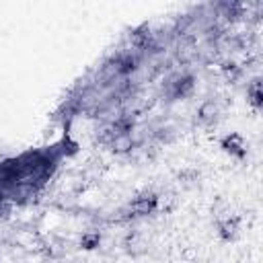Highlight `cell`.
Returning <instances> with one entry per match:
<instances>
[{"mask_svg": "<svg viewBox=\"0 0 263 263\" xmlns=\"http://www.w3.org/2000/svg\"><path fill=\"white\" fill-rule=\"evenodd\" d=\"M191 90H193V76H189V74H185V76H179L175 82H173V97L175 99H183V97H187V95H191Z\"/></svg>", "mask_w": 263, "mask_h": 263, "instance_id": "5b68a950", "label": "cell"}, {"mask_svg": "<svg viewBox=\"0 0 263 263\" xmlns=\"http://www.w3.org/2000/svg\"><path fill=\"white\" fill-rule=\"evenodd\" d=\"M247 97H249V103H251L255 109H261V105H263L261 78H253V80H251V84L247 86Z\"/></svg>", "mask_w": 263, "mask_h": 263, "instance_id": "52a82bcc", "label": "cell"}, {"mask_svg": "<svg viewBox=\"0 0 263 263\" xmlns=\"http://www.w3.org/2000/svg\"><path fill=\"white\" fill-rule=\"evenodd\" d=\"M136 68H138V60L134 55H123V58L117 60V72L123 74V76L132 74Z\"/></svg>", "mask_w": 263, "mask_h": 263, "instance_id": "9c48e42d", "label": "cell"}, {"mask_svg": "<svg viewBox=\"0 0 263 263\" xmlns=\"http://www.w3.org/2000/svg\"><path fill=\"white\" fill-rule=\"evenodd\" d=\"M218 119V105L214 101H205L197 109V121L203 125H212Z\"/></svg>", "mask_w": 263, "mask_h": 263, "instance_id": "277c9868", "label": "cell"}, {"mask_svg": "<svg viewBox=\"0 0 263 263\" xmlns=\"http://www.w3.org/2000/svg\"><path fill=\"white\" fill-rule=\"evenodd\" d=\"M123 247H125V251L127 253H132V255H138V253H142L144 249V242L140 240V234L138 232H129L125 238H123Z\"/></svg>", "mask_w": 263, "mask_h": 263, "instance_id": "ba28073f", "label": "cell"}, {"mask_svg": "<svg viewBox=\"0 0 263 263\" xmlns=\"http://www.w3.org/2000/svg\"><path fill=\"white\" fill-rule=\"evenodd\" d=\"M158 195L156 193H144V195H138L129 205H127V216H148L152 214L156 208H158Z\"/></svg>", "mask_w": 263, "mask_h": 263, "instance_id": "6da1fadb", "label": "cell"}, {"mask_svg": "<svg viewBox=\"0 0 263 263\" xmlns=\"http://www.w3.org/2000/svg\"><path fill=\"white\" fill-rule=\"evenodd\" d=\"M109 144H111V150L117 152V154H125V152H129L134 148L132 134H115Z\"/></svg>", "mask_w": 263, "mask_h": 263, "instance_id": "8992f818", "label": "cell"}, {"mask_svg": "<svg viewBox=\"0 0 263 263\" xmlns=\"http://www.w3.org/2000/svg\"><path fill=\"white\" fill-rule=\"evenodd\" d=\"M238 224H240V220H238V216H226V218H220L218 222H216V228H218V234H220V238L222 240H234L236 236H238Z\"/></svg>", "mask_w": 263, "mask_h": 263, "instance_id": "3957f363", "label": "cell"}, {"mask_svg": "<svg viewBox=\"0 0 263 263\" xmlns=\"http://www.w3.org/2000/svg\"><path fill=\"white\" fill-rule=\"evenodd\" d=\"M10 216V203L8 201H0V220H6Z\"/></svg>", "mask_w": 263, "mask_h": 263, "instance_id": "7c38bea8", "label": "cell"}, {"mask_svg": "<svg viewBox=\"0 0 263 263\" xmlns=\"http://www.w3.org/2000/svg\"><path fill=\"white\" fill-rule=\"evenodd\" d=\"M99 245H101V234H99V232H86V234H82V238H80V247L86 249V251H92V249H97Z\"/></svg>", "mask_w": 263, "mask_h": 263, "instance_id": "8fae6325", "label": "cell"}, {"mask_svg": "<svg viewBox=\"0 0 263 263\" xmlns=\"http://www.w3.org/2000/svg\"><path fill=\"white\" fill-rule=\"evenodd\" d=\"M220 146H222L224 152H228L230 156H234L238 160H242L247 156V146H245V140H242L240 134H228V136H224L220 140Z\"/></svg>", "mask_w": 263, "mask_h": 263, "instance_id": "7a4b0ae2", "label": "cell"}, {"mask_svg": "<svg viewBox=\"0 0 263 263\" xmlns=\"http://www.w3.org/2000/svg\"><path fill=\"white\" fill-rule=\"evenodd\" d=\"M222 70H224V76H226L230 82H236V80L242 76V68H240L238 64H234V62H224Z\"/></svg>", "mask_w": 263, "mask_h": 263, "instance_id": "30bf717a", "label": "cell"}]
</instances>
